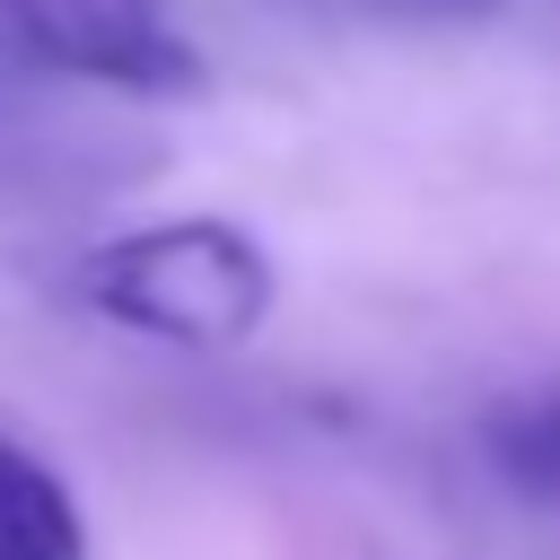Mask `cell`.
I'll use <instances>...</instances> for the list:
<instances>
[{
	"mask_svg": "<svg viewBox=\"0 0 560 560\" xmlns=\"http://www.w3.org/2000/svg\"><path fill=\"white\" fill-rule=\"evenodd\" d=\"M70 298L96 324L166 350H245L280 306V262L262 254L254 228L219 210H184V219L96 236L70 262Z\"/></svg>",
	"mask_w": 560,
	"mask_h": 560,
	"instance_id": "6da1fadb",
	"label": "cell"
},
{
	"mask_svg": "<svg viewBox=\"0 0 560 560\" xmlns=\"http://www.w3.org/2000/svg\"><path fill=\"white\" fill-rule=\"evenodd\" d=\"M481 455H490V472H499L516 499L560 508V385L499 402V411L481 420Z\"/></svg>",
	"mask_w": 560,
	"mask_h": 560,
	"instance_id": "277c9868",
	"label": "cell"
},
{
	"mask_svg": "<svg viewBox=\"0 0 560 560\" xmlns=\"http://www.w3.org/2000/svg\"><path fill=\"white\" fill-rule=\"evenodd\" d=\"M0 560H88V516L70 481L0 429Z\"/></svg>",
	"mask_w": 560,
	"mask_h": 560,
	"instance_id": "3957f363",
	"label": "cell"
},
{
	"mask_svg": "<svg viewBox=\"0 0 560 560\" xmlns=\"http://www.w3.org/2000/svg\"><path fill=\"white\" fill-rule=\"evenodd\" d=\"M0 52L105 96H210V52L175 26L166 0H0Z\"/></svg>",
	"mask_w": 560,
	"mask_h": 560,
	"instance_id": "7a4b0ae2",
	"label": "cell"
},
{
	"mask_svg": "<svg viewBox=\"0 0 560 560\" xmlns=\"http://www.w3.org/2000/svg\"><path fill=\"white\" fill-rule=\"evenodd\" d=\"M376 9H394V18H490L499 0H376Z\"/></svg>",
	"mask_w": 560,
	"mask_h": 560,
	"instance_id": "5b68a950",
	"label": "cell"
}]
</instances>
